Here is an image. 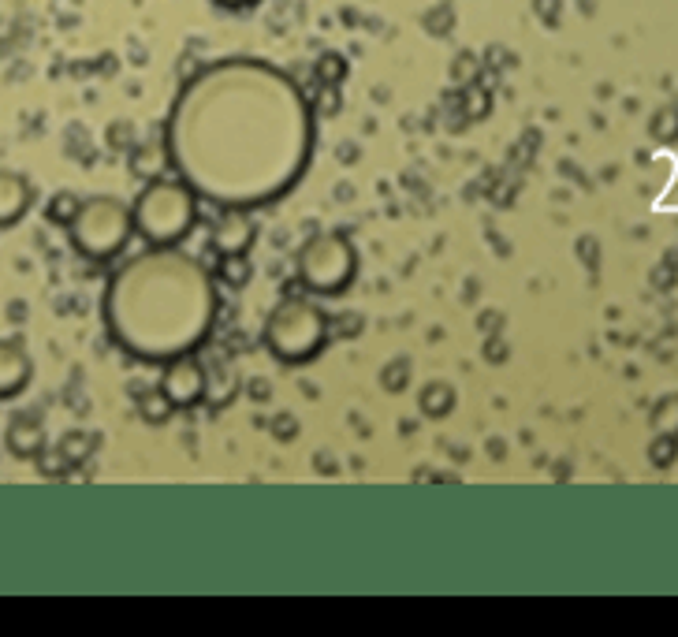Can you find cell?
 I'll return each mask as SVG.
<instances>
[{
  "label": "cell",
  "mask_w": 678,
  "mask_h": 637,
  "mask_svg": "<svg viewBox=\"0 0 678 637\" xmlns=\"http://www.w3.org/2000/svg\"><path fill=\"white\" fill-rule=\"evenodd\" d=\"M164 146L202 202L258 209L302 179L313 116L284 71L261 60H220L179 90Z\"/></svg>",
  "instance_id": "1"
},
{
  "label": "cell",
  "mask_w": 678,
  "mask_h": 637,
  "mask_svg": "<svg viewBox=\"0 0 678 637\" xmlns=\"http://www.w3.org/2000/svg\"><path fill=\"white\" fill-rule=\"evenodd\" d=\"M217 284L198 258L176 246H153L112 272L105 325L123 351L146 362H172L209 336Z\"/></svg>",
  "instance_id": "2"
},
{
  "label": "cell",
  "mask_w": 678,
  "mask_h": 637,
  "mask_svg": "<svg viewBox=\"0 0 678 637\" xmlns=\"http://www.w3.org/2000/svg\"><path fill=\"white\" fill-rule=\"evenodd\" d=\"M198 194L179 179V183H168V179H157L150 187L138 194L135 209V231L153 246H176L198 220Z\"/></svg>",
  "instance_id": "3"
},
{
  "label": "cell",
  "mask_w": 678,
  "mask_h": 637,
  "mask_svg": "<svg viewBox=\"0 0 678 637\" xmlns=\"http://www.w3.org/2000/svg\"><path fill=\"white\" fill-rule=\"evenodd\" d=\"M131 231H135V209L112 194L86 198L68 217L71 243L79 246L86 258H116L131 239Z\"/></svg>",
  "instance_id": "4"
},
{
  "label": "cell",
  "mask_w": 678,
  "mask_h": 637,
  "mask_svg": "<svg viewBox=\"0 0 678 637\" xmlns=\"http://www.w3.org/2000/svg\"><path fill=\"white\" fill-rule=\"evenodd\" d=\"M325 332V313L317 310L310 299H287L272 310L269 325H265V343L284 362H306L310 354L321 351Z\"/></svg>",
  "instance_id": "5"
},
{
  "label": "cell",
  "mask_w": 678,
  "mask_h": 637,
  "mask_svg": "<svg viewBox=\"0 0 678 637\" xmlns=\"http://www.w3.org/2000/svg\"><path fill=\"white\" fill-rule=\"evenodd\" d=\"M354 276V246L336 235V231H325L310 243L302 246L299 254V280L310 291H339L347 287Z\"/></svg>",
  "instance_id": "6"
},
{
  "label": "cell",
  "mask_w": 678,
  "mask_h": 637,
  "mask_svg": "<svg viewBox=\"0 0 678 637\" xmlns=\"http://www.w3.org/2000/svg\"><path fill=\"white\" fill-rule=\"evenodd\" d=\"M205 384H209L205 369L198 366L190 354H183V358H172V362H168V369H164L161 377V392L172 407H190V403H198L205 395Z\"/></svg>",
  "instance_id": "7"
},
{
  "label": "cell",
  "mask_w": 678,
  "mask_h": 637,
  "mask_svg": "<svg viewBox=\"0 0 678 637\" xmlns=\"http://www.w3.org/2000/svg\"><path fill=\"white\" fill-rule=\"evenodd\" d=\"M30 380V358L23 351V343L15 339H0V399L19 395Z\"/></svg>",
  "instance_id": "8"
},
{
  "label": "cell",
  "mask_w": 678,
  "mask_h": 637,
  "mask_svg": "<svg viewBox=\"0 0 678 637\" xmlns=\"http://www.w3.org/2000/svg\"><path fill=\"white\" fill-rule=\"evenodd\" d=\"M30 202H34V190H30L27 179L15 176V172H0V228L19 224Z\"/></svg>",
  "instance_id": "9"
},
{
  "label": "cell",
  "mask_w": 678,
  "mask_h": 637,
  "mask_svg": "<svg viewBox=\"0 0 678 637\" xmlns=\"http://www.w3.org/2000/svg\"><path fill=\"white\" fill-rule=\"evenodd\" d=\"M243 209H228V217L217 224V246L224 250V254H239V250H246V243H250V224H246L243 217H239Z\"/></svg>",
  "instance_id": "10"
},
{
  "label": "cell",
  "mask_w": 678,
  "mask_h": 637,
  "mask_svg": "<svg viewBox=\"0 0 678 637\" xmlns=\"http://www.w3.org/2000/svg\"><path fill=\"white\" fill-rule=\"evenodd\" d=\"M224 8H246V4H254V0H217Z\"/></svg>",
  "instance_id": "11"
}]
</instances>
